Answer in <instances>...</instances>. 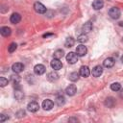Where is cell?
<instances>
[{
	"label": "cell",
	"instance_id": "6da1fadb",
	"mask_svg": "<svg viewBox=\"0 0 123 123\" xmlns=\"http://www.w3.org/2000/svg\"><path fill=\"white\" fill-rule=\"evenodd\" d=\"M34 9H35V11H36L37 13H44V12L47 11L46 7H45L42 3H40V2H36V3L34 4Z\"/></svg>",
	"mask_w": 123,
	"mask_h": 123
},
{
	"label": "cell",
	"instance_id": "7a4b0ae2",
	"mask_svg": "<svg viewBox=\"0 0 123 123\" xmlns=\"http://www.w3.org/2000/svg\"><path fill=\"white\" fill-rule=\"evenodd\" d=\"M109 15H110L112 19H117V18H119V16H120V10H119L118 8H116V7H113V8H111V9L109 11Z\"/></svg>",
	"mask_w": 123,
	"mask_h": 123
},
{
	"label": "cell",
	"instance_id": "3957f363",
	"mask_svg": "<svg viewBox=\"0 0 123 123\" xmlns=\"http://www.w3.org/2000/svg\"><path fill=\"white\" fill-rule=\"evenodd\" d=\"M66 61L68 62V63L74 64V63L78 61V55L75 54L74 52H69V53L66 55Z\"/></svg>",
	"mask_w": 123,
	"mask_h": 123
},
{
	"label": "cell",
	"instance_id": "277c9868",
	"mask_svg": "<svg viewBox=\"0 0 123 123\" xmlns=\"http://www.w3.org/2000/svg\"><path fill=\"white\" fill-rule=\"evenodd\" d=\"M50 65H51V67H52L54 70H60V69L62 67V62H61L59 59H55V58L51 61Z\"/></svg>",
	"mask_w": 123,
	"mask_h": 123
},
{
	"label": "cell",
	"instance_id": "5b68a950",
	"mask_svg": "<svg viewBox=\"0 0 123 123\" xmlns=\"http://www.w3.org/2000/svg\"><path fill=\"white\" fill-rule=\"evenodd\" d=\"M27 109H28V111H31V112H36V111H38L39 105H38V103H37L36 101H32V102H30V103L28 104Z\"/></svg>",
	"mask_w": 123,
	"mask_h": 123
},
{
	"label": "cell",
	"instance_id": "8992f818",
	"mask_svg": "<svg viewBox=\"0 0 123 123\" xmlns=\"http://www.w3.org/2000/svg\"><path fill=\"white\" fill-rule=\"evenodd\" d=\"M86 52H87V49H86V47L85 45H83V44L78 45L77 48H76V54H77L79 57L85 56V55L86 54Z\"/></svg>",
	"mask_w": 123,
	"mask_h": 123
},
{
	"label": "cell",
	"instance_id": "52a82bcc",
	"mask_svg": "<svg viewBox=\"0 0 123 123\" xmlns=\"http://www.w3.org/2000/svg\"><path fill=\"white\" fill-rule=\"evenodd\" d=\"M79 73H80V75H81L82 77L86 78V77L89 76L90 70H89V68H88L86 65H83V66L80 67V72H79Z\"/></svg>",
	"mask_w": 123,
	"mask_h": 123
},
{
	"label": "cell",
	"instance_id": "ba28073f",
	"mask_svg": "<svg viewBox=\"0 0 123 123\" xmlns=\"http://www.w3.org/2000/svg\"><path fill=\"white\" fill-rule=\"evenodd\" d=\"M12 71L15 72V73H20V72L23 71V69H24V65H23L21 62H15V63L12 64Z\"/></svg>",
	"mask_w": 123,
	"mask_h": 123
},
{
	"label": "cell",
	"instance_id": "9c48e42d",
	"mask_svg": "<svg viewBox=\"0 0 123 123\" xmlns=\"http://www.w3.org/2000/svg\"><path fill=\"white\" fill-rule=\"evenodd\" d=\"M93 26H92V23L90 21H87L86 22L83 26H82V31H83V34H87L89 33L91 30H92Z\"/></svg>",
	"mask_w": 123,
	"mask_h": 123
},
{
	"label": "cell",
	"instance_id": "30bf717a",
	"mask_svg": "<svg viewBox=\"0 0 123 123\" xmlns=\"http://www.w3.org/2000/svg\"><path fill=\"white\" fill-rule=\"evenodd\" d=\"M103 73V67L101 65H96L92 68V71H91V74L94 76V77H99L101 74Z\"/></svg>",
	"mask_w": 123,
	"mask_h": 123
},
{
	"label": "cell",
	"instance_id": "8fae6325",
	"mask_svg": "<svg viewBox=\"0 0 123 123\" xmlns=\"http://www.w3.org/2000/svg\"><path fill=\"white\" fill-rule=\"evenodd\" d=\"M77 91V87L75 85H69L66 88H65V92L68 96H73Z\"/></svg>",
	"mask_w": 123,
	"mask_h": 123
},
{
	"label": "cell",
	"instance_id": "7c38bea8",
	"mask_svg": "<svg viewBox=\"0 0 123 123\" xmlns=\"http://www.w3.org/2000/svg\"><path fill=\"white\" fill-rule=\"evenodd\" d=\"M53 106H54V103H53V101L50 100V99H46V100H44V101L42 102V108H43L45 111H50V110L53 108Z\"/></svg>",
	"mask_w": 123,
	"mask_h": 123
},
{
	"label": "cell",
	"instance_id": "4fadbf2b",
	"mask_svg": "<svg viewBox=\"0 0 123 123\" xmlns=\"http://www.w3.org/2000/svg\"><path fill=\"white\" fill-rule=\"evenodd\" d=\"M34 71L37 75H42L45 72V66L43 64H37L34 67Z\"/></svg>",
	"mask_w": 123,
	"mask_h": 123
},
{
	"label": "cell",
	"instance_id": "5bb4252c",
	"mask_svg": "<svg viewBox=\"0 0 123 123\" xmlns=\"http://www.w3.org/2000/svg\"><path fill=\"white\" fill-rule=\"evenodd\" d=\"M10 20H11V22H12V24H17V23L21 20V15H20L19 13H17V12H14V13H12V14L11 15Z\"/></svg>",
	"mask_w": 123,
	"mask_h": 123
},
{
	"label": "cell",
	"instance_id": "9a60e30c",
	"mask_svg": "<svg viewBox=\"0 0 123 123\" xmlns=\"http://www.w3.org/2000/svg\"><path fill=\"white\" fill-rule=\"evenodd\" d=\"M103 64H104V66L107 67V68L112 67V66L114 65V60H113V58H107V59L104 61Z\"/></svg>",
	"mask_w": 123,
	"mask_h": 123
},
{
	"label": "cell",
	"instance_id": "2e32d148",
	"mask_svg": "<svg viewBox=\"0 0 123 123\" xmlns=\"http://www.w3.org/2000/svg\"><path fill=\"white\" fill-rule=\"evenodd\" d=\"M104 104H105V106L108 107V108H112V107L115 105V100H114L113 97H108V98L105 100Z\"/></svg>",
	"mask_w": 123,
	"mask_h": 123
},
{
	"label": "cell",
	"instance_id": "e0dca14e",
	"mask_svg": "<svg viewBox=\"0 0 123 123\" xmlns=\"http://www.w3.org/2000/svg\"><path fill=\"white\" fill-rule=\"evenodd\" d=\"M47 79H48L50 82H55V81H57V80L59 79V74H58L57 72L52 71V72H50V73L47 74Z\"/></svg>",
	"mask_w": 123,
	"mask_h": 123
},
{
	"label": "cell",
	"instance_id": "ac0fdd59",
	"mask_svg": "<svg viewBox=\"0 0 123 123\" xmlns=\"http://www.w3.org/2000/svg\"><path fill=\"white\" fill-rule=\"evenodd\" d=\"M14 97H15V99L18 100V101H20V100L23 99L24 93L22 92L21 87H20V88H15V90H14Z\"/></svg>",
	"mask_w": 123,
	"mask_h": 123
},
{
	"label": "cell",
	"instance_id": "d6986e66",
	"mask_svg": "<svg viewBox=\"0 0 123 123\" xmlns=\"http://www.w3.org/2000/svg\"><path fill=\"white\" fill-rule=\"evenodd\" d=\"M103 6H104V2L102 0H95L92 3V8L94 10H100L103 8Z\"/></svg>",
	"mask_w": 123,
	"mask_h": 123
},
{
	"label": "cell",
	"instance_id": "ffe728a7",
	"mask_svg": "<svg viewBox=\"0 0 123 123\" xmlns=\"http://www.w3.org/2000/svg\"><path fill=\"white\" fill-rule=\"evenodd\" d=\"M0 33H1V35H2L3 37H9V36L11 35L12 31H11V28L5 26V27H2V28L0 29Z\"/></svg>",
	"mask_w": 123,
	"mask_h": 123
},
{
	"label": "cell",
	"instance_id": "44dd1931",
	"mask_svg": "<svg viewBox=\"0 0 123 123\" xmlns=\"http://www.w3.org/2000/svg\"><path fill=\"white\" fill-rule=\"evenodd\" d=\"M55 102H56V104H57L59 107H62V106H63L64 103H65V98H64L62 95H59V96L56 97Z\"/></svg>",
	"mask_w": 123,
	"mask_h": 123
},
{
	"label": "cell",
	"instance_id": "7402d4cb",
	"mask_svg": "<svg viewBox=\"0 0 123 123\" xmlns=\"http://www.w3.org/2000/svg\"><path fill=\"white\" fill-rule=\"evenodd\" d=\"M53 56H54V58L55 59H62L63 56H64V52L62 50V49H58V50H56L55 52H54V54H53Z\"/></svg>",
	"mask_w": 123,
	"mask_h": 123
},
{
	"label": "cell",
	"instance_id": "603a6c76",
	"mask_svg": "<svg viewBox=\"0 0 123 123\" xmlns=\"http://www.w3.org/2000/svg\"><path fill=\"white\" fill-rule=\"evenodd\" d=\"M79 76H80V73H78V72H72V73L69 74L68 78H69L70 81H72V82H76V81L79 80Z\"/></svg>",
	"mask_w": 123,
	"mask_h": 123
},
{
	"label": "cell",
	"instance_id": "cb8c5ba5",
	"mask_svg": "<svg viewBox=\"0 0 123 123\" xmlns=\"http://www.w3.org/2000/svg\"><path fill=\"white\" fill-rule=\"evenodd\" d=\"M74 42H75L74 38L71 37H69L66 38V40H65V42H64V46H65V47H72V46L74 45Z\"/></svg>",
	"mask_w": 123,
	"mask_h": 123
},
{
	"label": "cell",
	"instance_id": "d4e9b609",
	"mask_svg": "<svg viewBox=\"0 0 123 123\" xmlns=\"http://www.w3.org/2000/svg\"><path fill=\"white\" fill-rule=\"evenodd\" d=\"M111 90H113V91H119L120 89H121V85L119 84V83H112L111 85Z\"/></svg>",
	"mask_w": 123,
	"mask_h": 123
},
{
	"label": "cell",
	"instance_id": "484cf974",
	"mask_svg": "<svg viewBox=\"0 0 123 123\" xmlns=\"http://www.w3.org/2000/svg\"><path fill=\"white\" fill-rule=\"evenodd\" d=\"M77 40H78L79 42H81V43H84V42L87 41V36H86V34H82V35L78 36Z\"/></svg>",
	"mask_w": 123,
	"mask_h": 123
},
{
	"label": "cell",
	"instance_id": "4316f807",
	"mask_svg": "<svg viewBox=\"0 0 123 123\" xmlns=\"http://www.w3.org/2000/svg\"><path fill=\"white\" fill-rule=\"evenodd\" d=\"M16 48H17V44H16L15 42H12V43L9 45L8 50H9L10 53H12V52H14V51L16 50Z\"/></svg>",
	"mask_w": 123,
	"mask_h": 123
},
{
	"label": "cell",
	"instance_id": "83f0119b",
	"mask_svg": "<svg viewBox=\"0 0 123 123\" xmlns=\"http://www.w3.org/2000/svg\"><path fill=\"white\" fill-rule=\"evenodd\" d=\"M11 80L12 81L13 84H18L20 82V77L18 75H12L11 76Z\"/></svg>",
	"mask_w": 123,
	"mask_h": 123
},
{
	"label": "cell",
	"instance_id": "f1b7e54d",
	"mask_svg": "<svg viewBox=\"0 0 123 123\" xmlns=\"http://www.w3.org/2000/svg\"><path fill=\"white\" fill-rule=\"evenodd\" d=\"M8 79H6L5 77H1L0 78V86L3 87V86H6L8 85Z\"/></svg>",
	"mask_w": 123,
	"mask_h": 123
},
{
	"label": "cell",
	"instance_id": "f546056e",
	"mask_svg": "<svg viewBox=\"0 0 123 123\" xmlns=\"http://www.w3.org/2000/svg\"><path fill=\"white\" fill-rule=\"evenodd\" d=\"M26 113H25V111H17L16 112V115H17V117H22V116H24Z\"/></svg>",
	"mask_w": 123,
	"mask_h": 123
},
{
	"label": "cell",
	"instance_id": "4dcf8cb0",
	"mask_svg": "<svg viewBox=\"0 0 123 123\" xmlns=\"http://www.w3.org/2000/svg\"><path fill=\"white\" fill-rule=\"evenodd\" d=\"M9 117L5 116V114H0V122H4L5 120H7Z\"/></svg>",
	"mask_w": 123,
	"mask_h": 123
},
{
	"label": "cell",
	"instance_id": "1f68e13d",
	"mask_svg": "<svg viewBox=\"0 0 123 123\" xmlns=\"http://www.w3.org/2000/svg\"><path fill=\"white\" fill-rule=\"evenodd\" d=\"M68 121H69V122H71V121H75V122H77V121H78V119H77V118H69V119H68Z\"/></svg>",
	"mask_w": 123,
	"mask_h": 123
},
{
	"label": "cell",
	"instance_id": "d6a6232c",
	"mask_svg": "<svg viewBox=\"0 0 123 123\" xmlns=\"http://www.w3.org/2000/svg\"><path fill=\"white\" fill-rule=\"evenodd\" d=\"M119 96L123 99V88L122 89H120V92H119Z\"/></svg>",
	"mask_w": 123,
	"mask_h": 123
},
{
	"label": "cell",
	"instance_id": "836d02e7",
	"mask_svg": "<svg viewBox=\"0 0 123 123\" xmlns=\"http://www.w3.org/2000/svg\"><path fill=\"white\" fill-rule=\"evenodd\" d=\"M119 25L120 26H123V22H119Z\"/></svg>",
	"mask_w": 123,
	"mask_h": 123
},
{
	"label": "cell",
	"instance_id": "e575fe53",
	"mask_svg": "<svg viewBox=\"0 0 123 123\" xmlns=\"http://www.w3.org/2000/svg\"><path fill=\"white\" fill-rule=\"evenodd\" d=\"M121 62H123V56H122V57H121Z\"/></svg>",
	"mask_w": 123,
	"mask_h": 123
},
{
	"label": "cell",
	"instance_id": "d590c367",
	"mask_svg": "<svg viewBox=\"0 0 123 123\" xmlns=\"http://www.w3.org/2000/svg\"><path fill=\"white\" fill-rule=\"evenodd\" d=\"M122 42H123V39H122Z\"/></svg>",
	"mask_w": 123,
	"mask_h": 123
}]
</instances>
